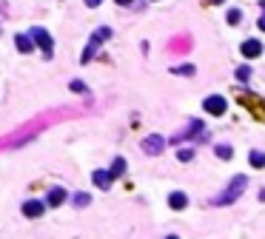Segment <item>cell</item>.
<instances>
[{
	"label": "cell",
	"mask_w": 265,
	"mask_h": 239,
	"mask_svg": "<svg viewBox=\"0 0 265 239\" xmlns=\"http://www.w3.org/2000/svg\"><path fill=\"white\" fill-rule=\"evenodd\" d=\"M245 185H248V180H245V176H234V183L228 185V188H225L223 194H220V197H214V205H231L234 199H240V194L245 191Z\"/></svg>",
	"instance_id": "cell-1"
},
{
	"label": "cell",
	"mask_w": 265,
	"mask_h": 239,
	"mask_svg": "<svg viewBox=\"0 0 265 239\" xmlns=\"http://www.w3.org/2000/svg\"><path fill=\"white\" fill-rule=\"evenodd\" d=\"M29 37L37 43V46L43 48V54L46 57H51V51H55V40H51V34L46 32V29H40V26H34L32 32H29Z\"/></svg>",
	"instance_id": "cell-2"
},
{
	"label": "cell",
	"mask_w": 265,
	"mask_h": 239,
	"mask_svg": "<svg viewBox=\"0 0 265 239\" xmlns=\"http://www.w3.org/2000/svg\"><path fill=\"white\" fill-rule=\"evenodd\" d=\"M163 148H166V137L163 134H148L143 140V154H148V157H157Z\"/></svg>",
	"instance_id": "cell-3"
},
{
	"label": "cell",
	"mask_w": 265,
	"mask_h": 239,
	"mask_svg": "<svg viewBox=\"0 0 265 239\" xmlns=\"http://www.w3.org/2000/svg\"><path fill=\"white\" fill-rule=\"evenodd\" d=\"M105 37H112V29H100L97 34H91V40H88L86 51H83V63H88V60H91V54H94V48H100V43H103Z\"/></svg>",
	"instance_id": "cell-4"
},
{
	"label": "cell",
	"mask_w": 265,
	"mask_h": 239,
	"mask_svg": "<svg viewBox=\"0 0 265 239\" xmlns=\"http://www.w3.org/2000/svg\"><path fill=\"white\" fill-rule=\"evenodd\" d=\"M205 111H211L214 117H220V114H225L228 111V103H225V97H220V94H211V97H205Z\"/></svg>",
	"instance_id": "cell-5"
},
{
	"label": "cell",
	"mask_w": 265,
	"mask_h": 239,
	"mask_svg": "<svg viewBox=\"0 0 265 239\" xmlns=\"http://www.w3.org/2000/svg\"><path fill=\"white\" fill-rule=\"evenodd\" d=\"M240 103H242V105H248L254 117L265 119V103L259 100V97H254V94H242V97H240Z\"/></svg>",
	"instance_id": "cell-6"
},
{
	"label": "cell",
	"mask_w": 265,
	"mask_h": 239,
	"mask_svg": "<svg viewBox=\"0 0 265 239\" xmlns=\"http://www.w3.org/2000/svg\"><path fill=\"white\" fill-rule=\"evenodd\" d=\"M240 51H242V57L254 60V57H259V54H262V43H257V40H242Z\"/></svg>",
	"instance_id": "cell-7"
},
{
	"label": "cell",
	"mask_w": 265,
	"mask_h": 239,
	"mask_svg": "<svg viewBox=\"0 0 265 239\" xmlns=\"http://www.w3.org/2000/svg\"><path fill=\"white\" fill-rule=\"evenodd\" d=\"M43 211H46V205L43 202H34V199H29V202H23V214L32 216V219H37V216H43Z\"/></svg>",
	"instance_id": "cell-8"
},
{
	"label": "cell",
	"mask_w": 265,
	"mask_h": 239,
	"mask_svg": "<svg viewBox=\"0 0 265 239\" xmlns=\"http://www.w3.org/2000/svg\"><path fill=\"white\" fill-rule=\"evenodd\" d=\"M169 205L174 208V211H183V208L188 205V197H185V194H180V191H174L169 197Z\"/></svg>",
	"instance_id": "cell-9"
},
{
	"label": "cell",
	"mask_w": 265,
	"mask_h": 239,
	"mask_svg": "<svg viewBox=\"0 0 265 239\" xmlns=\"http://www.w3.org/2000/svg\"><path fill=\"white\" fill-rule=\"evenodd\" d=\"M94 185H100L103 191H109V188H112V174H109V171H94Z\"/></svg>",
	"instance_id": "cell-10"
},
{
	"label": "cell",
	"mask_w": 265,
	"mask_h": 239,
	"mask_svg": "<svg viewBox=\"0 0 265 239\" xmlns=\"http://www.w3.org/2000/svg\"><path fill=\"white\" fill-rule=\"evenodd\" d=\"M63 199H66V191H63V188H51V191H48V205H51V208L63 205Z\"/></svg>",
	"instance_id": "cell-11"
},
{
	"label": "cell",
	"mask_w": 265,
	"mask_h": 239,
	"mask_svg": "<svg viewBox=\"0 0 265 239\" xmlns=\"http://www.w3.org/2000/svg\"><path fill=\"white\" fill-rule=\"evenodd\" d=\"M15 43H17V51H32V37H26V34H17L15 37Z\"/></svg>",
	"instance_id": "cell-12"
},
{
	"label": "cell",
	"mask_w": 265,
	"mask_h": 239,
	"mask_svg": "<svg viewBox=\"0 0 265 239\" xmlns=\"http://www.w3.org/2000/svg\"><path fill=\"white\" fill-rule=\"evenodd\" d=\"M123 171H126V159H123V157H117V159H114V165H112V171H109V174H112V180H117V176H120Z\"/></svg>",
	"instance_id": "cell-13"
},
{
	"label": "cell",
	"mask_w": 265,
	"mask_h": 239,
	"mask_svg": "<svg viewBox=\"0 0 265 239\" xmlns=\"http://www.w3.org/2000/svg\"><path fill=\"white\" fill-rule=\"evenodd\" d=\"M251 165L254 168H265V154L262 151H251Z\"/></svg>",
	"instance_id": "cell-14"
},
{
	"label": "cell",
	"mask_w": 265,
	"mask_h": 239,
	"mask_svg": "<svg viewBox=\"0 0 265 239\" xmlns=\"http://www.w3.org/2000/svg\"><path fill=\"white\" fill-rule=\"evenodd\" d=\"M231 154H234L231 145H217V157L220 159H231Z\"/></svg>",
	"instance_id": "cell-15"
},
{
	"label": "cell",
	"mask_w": 265,
	"mask_h": 239,
	"mask_svg": "<svg viewBox=\"0 0 265 239\" xmlns=\"http://www.w3.org/2000/svg\"><path fill=\"white\" fill-rule=\"evenodd\" d=\"M240 17H242V12H240V9H231V12H228V23H231V26H237V23H240Z\"/></svg>",
	"instance_id": "cell-16"
},
{
	"label": "cell",
	"mask_w": 265,
	"mask_h": 239,
	"mask_svg": "<svg viewBox=\"0 0 265 239\" xmlns=\"http://www.w3.org/2000/svg\"><path fill=\"white\" fill-rule=\"evenodd\" d=\"M72 91H77V94H86V83H83V80H72Z\"/></svg>",
	"instance_id": "cell-17"
},
{
	"label": "cell",
	"mask_w": 265,
	"mask_h": 239,
	"mask_svg": "<svg viewBox=\"0 0 265 239\" xmlns=\"http://www.w3.org/2000/svg\"><path fill=\"white\" fill-rule=\"evenodd\" d=\"M74 205H88V194H74Z\"/></svg>",
	"instance_id": "cell-18"
},
{
	"label": "cell",
	"mask_w": 265,
	"mask_h": 239,
	"mask_svg": "<svg viewBox=\"0 0 265 239\" xmlns=\"http://www.w3.org/2000/svg\"><path fill=\"white\" fill-rule=\"evenodd\" d=\"M177 157L183 159V162H188V159H191V157H194V151H191V148H183V151L177 154Z\"/></svg>",
	"instance_id": "cell-19"
},
{
	"label": "cell",
	"mask_w": 265,
	"mask_h": 239,
	"mask_svg": "<svg viewBox=\"0 0 265 239\" xmlns=\"http://www.w3.org/2000/svg\"><path fill=\"white\" fill-rule=\"evenodd\" d=\"M248 74H251V69H248V66H242L240 72H237V77H240V80H248Z\"/></svg>",
	"instance_id": "cell-20"
},
{
	"label": "cell",
	"mask_w": 265,
	"mask_h": 239,
	"mask_svg": "<svg viewBox=\"0 0 265 239\" xmlns=\"http://www.w3.org/2000/svg\"><path fill=\"white\" fill-rule=\"evenodd\" d=\"M174 72L177 74H194V69H191V66H180V69H174Z\"/></svg>",
	"instance_id": "cell-21"
},
{
	"label": "cell",
	"mask_w": 265,
	"mask_h": 239,
	"mask_svg": "<svg viewBox=\"0 0 265 239\" xmlns=\"http://www.w3.org/2000/svg\"><path fill=\"white\" fill-rule=\"evenodd\" d=\"M100 3H103V0H86V6H91V9H94V6H100Z\"/></svg>",
	"instance_id": "cell-22"
},
{
	"label": "cell",
	"mask_w": 265,
	"mask_h": 239,
	"mask_svg": "<svg viewBox=\"0 0 265 239\" xmlns=\"http://www.w3.org/2000/svg\"><path fill=\"white\" fill-rule=\"evenodd\" d=\"M259 29H262V32H265V15L259 17Z\"/></svg>",
	"instance_id": "cell-23"
},
{
	"label": "cell",
	"mask_w": 265,
	"mask_h": 239,
	"mask_svg": "<svg viewBox=\"0 0 265 239\" xmlns=\"http://www.w3.org/2000/svg\"><path fill=\"white\" fill-rule=\"evenodd\" d=\"M131 0H117V6H129Z\"/></svg>",
	"instance_id": "cell-24"
},
{
	"label": "cell",
	"mask_w": 265,
	"mask_h": 239,
	"mask_svg": "<svg viewBox=\"0 0 265 239\" xmlns=\"http://www.w3.org/2000/svg\"><path fill=\"white\" fill-rule=\"evenodd\" d=\"M214 3H223V0H214Z\"/></svg>",
	"instance_id": "cell-25"
}]
</instances>
